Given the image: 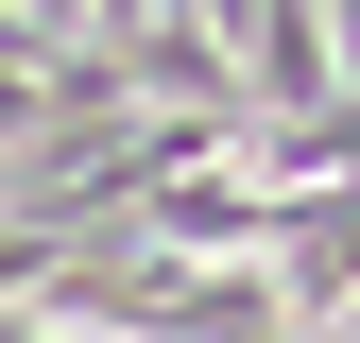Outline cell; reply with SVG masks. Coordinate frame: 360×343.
I'll use <instances>...</instances> for the list:
<instances>
[]
</instances>
